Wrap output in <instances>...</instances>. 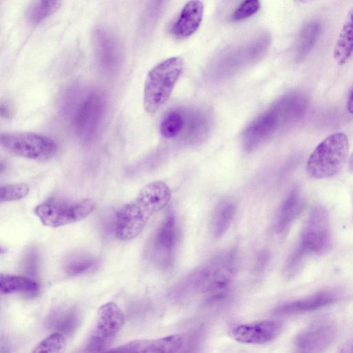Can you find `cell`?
<instances>
[{"instance_id":"31","label":"cell","mask_w":353,"mask_h":353,"mask_svg":"<svg viewBox=\"0 0 353 353\" xmlns=\"http://www.w3.org/2000/svg\"><path fill=\"white\" fill-rule=\"evenodd\" d=\"M260 8L259 0H245L234 11L232 19L238 21L247 19L255 14Z\"/></svg>"},{"instance_id":"6","label":"cell","mask_w":353,"mask_h":353,"mask_svg":"<svg viewBox=\"0 0 353 353\" xmlns=\"http://www.w3.org/2000/svg\"><path fill=\"white\" fill-rule=\"evenodd\" d=\"M95 202L90 199L68 200L48 199L34 208V214L43 225L58 228L79 221L95 209Z\"/></svg>"},{"instance_id":"11","label":"cell","mask_w":353,"mask_h":353,"mask_svg":"<svg viewBox=\"0 0 353 353\" xmlns=\"http://www.w3.org/2000/svg\"><path fill=\"white\" fill-rule=\"evenodd\" d=\"M280 121L274 107L256 117L245 128L242 138L245 150L251 152L270 139L280 127Z\"/></svg>"},{"instance_id":"2","label":"cell","mask_w":353,"mask_h":353,"mask_svg":"<svg viewBox=\"0 0 353 353\" xmlns=\"http://www.w3.org/2000/svg\"><path fill=\"white\" fill-rule=\"evenodd\" d=\"M172 192L162 181L145 185L137 196L118 212L114 232L123 241L136 238L145 228L150 219L170 202Z\"/></svg>"},{"instance_id":"14","label":"cell","mask_w":353,"mask_h":353,"mask_svg":"<svg viewBox=\"0 0 353 353\" xmlns=\"http://www.w3.org/2000/svg\"><path fill=\"white\" fill-rule=\"evenodd\" d=\"M281 330L280 323L265 320L238 325L232 330V335L239 343L263 344L274 340Z\"/></svg>"},{"instance_id":"21","label":"cell","mask_w":353,"mask_h":353,"mask_svg":"<svg viewBox=\"0 0 353 353\" xmlns=\"http://www.w3.org/2000/svg\"><path fill=\"white\" fill-rule=\"evenodd\" d=\"M236 213V205L230 200L221 201L214 210L210 228L214 237L220 238L229 229Z\"/></svg>"},{"instance_id":"20","label":"cell","mask_w":353,"mask_h":353,"mask_svg":"<svg viewBox=\"0 0 353 353\" xmlns=\"http://www.w3.org/2000/svg\"><path fill=\"white\" fill-rule=\"evenodd\" d=\"M353 54V7L349 10L333 48V58L344 65Z\"/></svg>"},{"instance_id":"1","label":"cell","mask_w":353,"mask_h":353,"mask_svg":"<svg viewBox=\"0 0 353 353\" xmlns=\"http://www.w3.org/2000/svg\"><path fill=\"white\" fill-rule=\"evenodd\" d=\"M236 267L233 250L223 252L199 265L187 275L172 291L174 299H183L202 294L213 302L223 298L232 281Z\"/></svg>"},{"instance_id":"18","label":"cell","mask_w":353,"mask_h":353,"mask_svg":"<svg viewBox=\"0 0 353 353\" xmlns=\"http://www.w3.org/2000/svg\"><path fill=\"white\" fill-rule=\"evenodd\" d=\"M94 43L100 65L106 70L117 67L120 59V49L115 38L109 32L97 29L94 33Z\"/></svg>"},{"instance_id":"10","label":"cell","mask_w":353,"mask_h":353,"mask_svg":"<svg viewBox=\"0 0 353 353\" xmlns=\"http://www.w3.org/2000/svg\"><path fill=\"white\" fill-rule=\"evenodd\" d=\"M176 236V221L173 214H169L155 232L152 244L154 259L162 268L172 263Z\"/></svg>"},{"instance_id":"12","label":"cell","mask_w":353,"mask_h":353,"mask_svg":"<svg viewBox=\"0 0 353 353\" xmlns=\"http://www.w3.org/2000/svg\"><path fill=\"white\" fill-rule=\"evenodd\" d=\"M336 333V326L332 321L321 320L299 334L295 345L302 352H321L330 345Z\"/></svg>"},{"instance_id":"15","label":"cell","mask_w":353,"mask_h":353,"mask_svg":"<svg viewBox=\"0 0 353 353\" xmlns=\"http://www.w3.org/2000/svg\"><path fill=\"white\" fill-rule=\"evenodd\" d=\"M203 9V4L200 0L187 2L171 28L172 33L179 39L191 36L201 23Z\"/></svg>"},{"instance_id":"4","label":"cell","mask_w":353,"mask_h":353,"mask_svg":"<svg viewBox=\"0 0 353 353\" xmlns=\"http://www.w3.org/2000/svg\"><path fill=\"white\" fill-rule=\"evenodd\" d=\"M329 213L321 205L313 206L306 219L299 244L288 261L294 266H301L303 259L311 254L325 252L330 244Z\"/></svg>"},{"instance_id":"13","label":"cell","mask_w":353,"mask_h":353,"mask_svg":"<svg viewBox=\"0 0 353 353\" xmlns=\"http://www.w3.org/2000/svg\"><path fill=\"white\" fill-rule=\"evenodd\" d=\"M185 339L180 334H171L157 339H136L126 343L111 352L173 353L183 351Z\"/></svg>"},{"instance_id":"24","label":"cell","mask_w":353,"mask_h":353,"mask_svg":"<svg viewBox=\"0 0 353 353\" xmlns=\"http://www.w3.org/2000/svg\"><path fill=\"white\" fill-rule=\"evenodd\" d=\"M38 288L37 283L28 277L7 273L0 274V290L2 294L34 292Z\"/></svg>"},{"instance_id":"25","label":"cell","mask_w":353,"mask_h":353,"mask_svg":"<svg viewBox=\"0 0 353 353\" xmlns=\"http://www.w3.org/2000/svg\"><path fill=\"white\" fill-rule=\"evenodd\" d=\"M321 31V23L318 21L307 22L301 30L296 45L298 59L306 57L313 48Z\"/></svg>"},{"instance_id":"9","label":"cell","mask_w":353,"mask_h":353,"mask_svg":"<svg viewBox=\"0 0 353 353\" xmlns=\"http://www.w3.org/2000/svg\"><path fill=\"white\" fill-rule=\"evenodd\" d=\"M104 112V99L98 92L88 94L79 105L74 117L76 134L83 140L90 139L97 131Z\"/></svg>"},{"instance_id":"32","label":"cell","mask_w":353,"mask_h":353,"mask_svg":"<svg viewBox=\"0 0 353 353\" xmlns=\"http://www.w3.org/2000/svg\"><path fill=\"white\" fill-rule=\"evenodd\" d=\"M347 110L350 114H353V87L347 98Z\"/></svg>"},{"instance_id":"16","label":"cell","mask_w":353,"mask_h":353,"mask_svg":"<svg viewBox=\"0 0 353 353\" xmlns=\"http://www.w3.org/2000/svg\"><path fill=\"white\" fill-rule=\"evenodd\" d=\"M336 297V294L332 291L317 292L283 304L275 308L273 314L276 316H286L317 310L332 303Z\"/></svg>"},{"instance_id":"30","label":"cell","mask_w":353,"mask_h":353,"mask_svg":"<svg viewBox=\"0 0 353 353\" xmlns=\"http://www.w3.org/2000/svg\"><path fill=\"white\" fill-rule=\"evenodd\" d=\"M29 187L25 183L2 185L0 189L1 202L12 201L25 198L29 193Z\"/></svg>"},{"instance_id":"35","label":"cell","mask_w":353,"mask_h":353,"mask_svg":"<svg viewBox=\"0 0 353 353\" xmlns=\"http://www.w3.org/2000/svg\"><path fill=\"white\" fill-rule=\"evenodd\" d=\"M298 1L301 2V3H307L309 1H310L311 0H297Z\"/></svg>"},{"instance_id":"3","label":"cell","mask_w":353,"mask_h":353,"mask_svg":"<svg viewBox=\"0 0 353 353\" xmlns=\"http://www.w3.org/2000/svg\"><path fill=\"white\" fill-rule=\"evenodd\" d=\"M183 68L180 57L166 59L148 73L143 89V106L150 114L156 112L169 99Z\"/></svg>"},{"instance_id":"7","label":"cell","mask_w":353,"mask_h":353,"mask_svg":"<svg viewBox=\"0 0 353 353\" xmlns=\"http://www.w3.org/2000/svg\"><path fill=\"white\" fill-rule=\"evenodd\" d=\"M1 145L9 152L32 160L52 157L57 145L51 138L34 132H9L1 135Z\"/></svg>"},{"instance_id":"5","label":"cell","mask_w":353,"mask_h":353,"mask_svg":"<svg viewBox=\"0 0 353 353\" xmlns=\"http://www.w3.org/2000/svg\"><path fill=\"white\" fill-rule=\"evenodd\" d=\"M349 141L343 132L334 133L323 139L310 155L306 164L307 174L314 179L335 176L346 161Z\"/></svg>"},{"instance_id":"22","label":"cell","mask_w":353,"mask_h":353,"mask_svg":"<svg viewBox=\"0 0 353 353\" xmlns=\"http://www.w3.org/2000/svg\"><path fill=\"white\" fill-rule=\"evenodd\" d=\"M79 316L76 309L72 307H61L56 309L50 314L48 325L55 331L71 333L79 325Z\"/></svg>"},{"instance_id":"19","label":"cell","mask_w":353,"mask_h":353,"mask_svg":"<svg viewBox=\"0 0 353 353\" xmlns=\"http://www.w3.org/2000/svg\"><path fill=\"white\" fill-rule=\"evenodd\" d=\"M307 99L299 93L290 94L273 105L276 110L281 125L293 122L301 117L307 109Z\"/></svg>"},{"instance_id":"33","label":"cell","mask_w":353,"mask_h":353,"mask_svg":"<svg viewBox=\"0 0 353 353\" xmlns=\"http://www.w3.org/2000/svg\"><path fill=\"white\" fill-rule=\"evenodd\" d=\"M348 168L350 172L353 174V152L351 154L348 159Z\"/></svg>"},{"instance_id":"27","label":"cell","mask_w":353,"mask_h":353,"mask_svg":"<svg viewBox=\"0 0 353 353\" xmlns=\"http://www.w3.org/2000/svg\"><path fill=\"white\" fill-rule=\"evenodd\" d=\"M60 6L61 0H34L28 8L27 19L37 25L52 15Z\"/></svg>"},{"instance_id":"29","label":"cell","mask_w":353,"mask_h":353,"mask_svg":"<svg viewBox=\"0 0 353 353\" xmlns=\"http://www.w3.org/2000/svg\"><path fill=\"white\" fill-rule=\"evenodd\" d=\"M66 338L63 333L54 331L42 339L32 350V352L54 353L61 351L66 345Z\"/></svg>"},{"instance_id":"17","label":"cell","mask_w":353,"mask_h":353,"mask_svg":"<svg viewBox=\"0 0 353 353\" xmlns=\"http://www.w3.org/2000/svg\"><path fill=\"white\" fill-rule=\"evenodd\" d=\"M303 196L298 188H294L282 202L276 214L274 229L277 234L282 235L290 226L302 210Z\"/></svg>"},{"instance_id":"23","label":"cell","mask_w":353,"mask_h":353,"mask_svg":"<svg viewBox=\"0 0 353 353\" xmlns=\"http://www.w3.org/2000/svg\"><path fill=\"white\" fill-rule=\"evenodd\" d=\"M208 122L200 112L193 111L185 113V121L183 131L186 140L190 143L202 141L207 135Z\"/></svg>"},{"instance_id":"8","label":"cell","mask_w":353,"mask_h":353,"mask_svg":"<svg viewBox=\"0 0 353 353\" xmlns=\"http://www.w3.org/2000/svg\"><path fill=\"white\" fill-rule=\"evenodd\" d=\"M124 323V314L117 304L110 301L102 305L98 310L96 323L87 342V351H105L114 340Z\"/></svg>"},{"instance_id":"26","label":"cell","mask_w":353,"mask_h":353,"mask_svg":"<svg viewBox=\"0 0 353 353\" xmlns=\"http://www.w3.org/2000/svg\"><path fill=\"white\" fill-rule=\"evenodd\" d=\"M185 121V112L180 109L169 110L163 117L159 126L161 136L172 139L183 132Z\"/></svg>"},{"instance_id":"28","label":"cell","mask_w":353,"mask_h":353,"mask_svg":"<svg viewBox=\"0 0 353 353\" xmlns=\"http://www.w3.org/2000/svg\"><path fill=\"white\" fill-rule=\"evenodd\" d=\"M96 263V260L89 255L77 254L66 260L64 270L70 276L81 275L92 270Z\"/></svg>"},{"instance_id":"34","label":"cell","mask_w":353,"mask_h":353,"mask_svg":"<svg viewBox=\"0 0 353 353\" xmlns=\"http://www.w3.org/2000/svg\"><path fill=\"white\" fill-rule=\"evenodd\" d=\"M348 348H350V349L349 351H351V352H352V351H353V342H352V343L350 344V347H349Z\"/></svg>"}]
</instances>
